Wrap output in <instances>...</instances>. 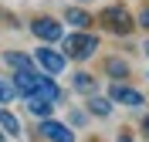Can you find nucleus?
<instances>
[{
  "mask_svg": "<svg viewBox=\"0 0 149 142\" xmlns=\"http://www.w3.org/2000/svg\"><path fill=\"white\" fill-rule=\"evenodd\" d=\"M109 98H112V105H125V108H139V105L146 102V95H142L139 88L125 85V81H112L109 85Z\"/></svg>",
  "mask_w": 149,
  "mask_h": 142,
  "instance_id": "nucleus-6",
  "label": "nucleus"
},
{
  "mask_svg": "<svg viewBox=\"0 0 149 142\" xmlns=\"http://www.w3.org/2000/svg\"><path fill=\"white\" fill-rule=\"evenodd\" d=\"M10 85H14L17 98H41V102H51V105H58L65 98V88L58 85V78L44 75V71H37V68L34 71H14Z\"/></svg>",
  "mask_w": 149,
  "mask_h": 142,
  "instance_id": "nucleus-1",
  "label": "nucleus"
},
{
  "mask_svg": "<svg viewBox=\"0 0 149 142\" xmlns=\"http://www.w3.org/2000/svg\"><path fill=\"white\" fill-rule=\"evenodd\" d=\"M17 98V91H14V85H10L7 78H0V105H10Z\"/></svg>",
  "mask_w": 149,
  "mask_h": 142,
  "instance_id": "nucleus-15",
  "label": "nucleus"
},
{
  "mask_svg": "<svg viewBox=\"0 0 149 142\" xmlns=\"http://www.w3.org/2000/svg\"><path fill=\"white\" fill-rule=\"evenodd\" d=\"M115 142H132V135H125V132H122V135H119Z\"/></svg>",
  "mask_w": 149,
  "mask_h": 142,
  "instance_id": "nucleus-20",
  "label": "nucleus"
},
{
  "mask_svg": "<svg viewBox=\"0 0 149 142\" xmlns=\"http://www.w3.org/2000/svg\"><path fill=\"white\" fill-rule=\"evenodd\" d=\"M65 20L71 24L74 30H88V27L95 24V14H88L81 3H74V7H68V10H65Z\"/></svg>",
  "mask_w": 149,
  "mask_h": 142,
  "instance_id": "nucleus-10",
  "label": "nucleus"
},
{
  "mask_svg": "<svg viewBox=\"0 0 149 142\" xmlns=\"http://www.w3.org/2000/svg\"><path fill=\"white\" fill-rule=\"evenodd\" d=\"M142 54H146V57H149V37H146V41H142Z\"/></svg>",
  "mask_w": 149,
  "mask_h": 142,
  "instance_id": "nucleus-19",
  "label": "nucleus"
},
{
  "mask_svg": "<svg viewBox=\"0 0 149 142\" xmlns=\"http://www.w3.org/2000/svg\"><path fill=\"white\" fill-rule=\"evenodd\" d=\"M78 3H92V0H78Z\"/></svg>",
  "mask_w": 149,
  "mask_h": 142,
  "instance_id": "nucleus-22",
  "label": "nucleus"
},
{
  "mask_svg": "<svg viewBox=\"0 0 149 142\" xmlns=\"http://www.w3.org/2000/svg\"><path fill=\"white\" fill-rule=\"evenodd\" d=\"M85 112L88 115H95V118H109L112 115V98L109 95H98V91H92V95H85Z\"/></svg>",
  "mask_w": 149,
  "mask_h": 142,
  "instance_id": "nucleus-8",
  "label": "nucleus"
},
{
  "mask_svg": "<svg viewBox=\"0 0 149 142\" xmlns=\"http://www.w3.org/2000/svg\"><path fill=\"white\" fill-rule=\"evenodd\" d=\"M98 24H102L109 34H115V37H129L132 30H136V17L129 14L125 3H112V7H105L102 14H98Z\"/></svg>",
  "mask_w": 149,
  "mask_h": 142,
  "instance_id": "nucleus-3",
  "label": "nucleus"
},
{
  "mask_svg": "<svg viewBox=\"0 0 149 142\" xmlns=\"http://www.w3.org/2000/svg\"><path fill=\"white\" fill-rule=\"evenodd\" d=\"M142 132L149 135V115H146V118H142Z\"/></svg>",
  "mask_w": 149,
  "mask_h": 142,
  "instance_id": "nucleus-18",
  "label": "nucleus"
},
{
  "mask_svg": "<svg viewBox=\"0 0 149 142\" xmlns=\"http://www.w3.org/2000/svg\"><path fill=\"white\" fill-rule=\"evenodd\" d=\"M68 122L71 125H85V112L81 108H71V112H68Z\"/></svg>",
  "mask_w": 149,
  "mask_h": 142,
  "instance_id": "nucleus-16",
  "label": "nucleus"
},
{
  "mask_svg": "<svg viewBox=\"0 0 149 142\" xmlns=\"http://www.w3.org/2000/svg\"><path fill=\"white\" fill-rule=\"evenodd\" d=\"M3 64L10 68V71H34V57L24 54V51H3Z\"/></svg>",
  "mask_w": 149,
  "mask_h": 142,
  "instance_id": "nucleus-11",
  "label": "nucleus"
},
{
  "mask_svg": "<svg viewBox=\"0 0 149 142\" xmlns=\"http://www.w3.org/2000/svg\"><path fill=\"white\" fill-rule=\"evenodd\" d=\"M24 105H27V112L34 115V118H47L51 108H54L51 102H41V98H24Z\"/></svg>",
  "mask_w": 149,
  "mask_h": 142,
  "instance_id": "nucleus-14",
  "label": "nucleus"
},
{
  "mask_svg": "<svg viewBox=\"0 0 149 142\" xmlns=\"http://www.w3.org/2000/svg\"><path fill=\"white\" fill-rule=\"evenodd\" d=\"M136 24H139V27H146V30H149V7H142L139 14H136Z\"/></svg>",
  "mask_w": 149,
  "mask_h": 142,
  "instance_id": "nucleus-17",
  "label": "nucleus"
},
{
  "mask_svg": "<svg viewBox=\"0 0 149 142\" xmlns=\"http://www.w3.org/2000/svg\"><path fill=\"white\" fill-rule=\"evenodd\" d=\"M37 132L44 135L47 142H74V129L68 122H58V118H41V125H37Z\"/></svg>",
  "mask_w": 149,
  "mask_h": 142,
  "instance_id": "nucleus-7",
  "label": "nucleus"
},
{
  "mask_svg": "<svg viewBox=\"0 0 149 142\" xmlns=\"http://www.w3.org/2000/svg\"><path fill=\"white\" fill-rule=\"evenodd\" d=\"M0 129H3L7 135H14V139L20 135V118H17L14 112H10L7 105H0Z\"/></svg>",
  "mask_w": 149,
  "mask_h": 142,
  "instance_id": "nucleus-13",
  "label": "nucleus"
},
{
  "mask_svg": "<svg viewBox=\"0 0 149 142\" xmlns=\"http://www.w3.org/2000/svg\"><path fill=\"white\" fill-rule=\"evenodd\" d=\"M98 34H92V30H71V34H65L61 37V54L68 57V61H88V57L98 54Z\"/></svg>",
  "mask_w": 149,
  "mask_h": 142,
  "instance_id": "nucleus-2",
  "label": "nucleus"
},
{
  "mask_svg": "<svg viewBox=\"0 0 149 142\" xmlns=\"http://www.w3.org/2000/svg\"><path fill=\"white\" fill-rule=\"evenodd\" d=\"M31 57H34L37 71H44V75H51V78H58V75H65V71H68V57L61 54L54 44H41Z\"/></svg>",
  "mask_w": 149,
  "mask_h": 142,
  "instance_id": "nucleus-5",
  "label": "nucleus"
},
{
  "mask_svg": "<svg viewBox=\"0 0 149 142\" xmlns=\"http://www.w3.org/2000/svg\"><path fill=\"white\" fill-rule=\"evenodd\" d=\"M3 139H7V132H3V129H0V142H3Z\"/></svg>",
  "mask_w": 149,
  "mask_h": 142,
  "instance_id": "nucleus-21",
  "label": "nucleus"
},
{
  "mask_svg": "<svg viewBox=\"0 0 149 142\" xmlns=\"http://www.w3.org/2000/svg\"><path fill=\"white\" fill-rule=\"evenodd\" d=\"M146 75H149V71H146Z\"/></svg>",
  "mask_w": 149,
  "mask_h": 142,
  "instance_id": "nucleus-23",
  "label": "nucleus"
},
{
  "mask_svg": "<svg viewBox=\"0 0 149 142\" xmlns=\"http://www.w3.org/2000/svg\"><path fill=\"white\" fill-rule=\"evenodd\" d=\"M31 34H34L41 44H61V37H65V24H61V17H47V14H37V17H31Z\"/></svg>",
  "mask_w": 149,
  "mask_h": 142,
  "instance_id": "nucleus-4",
  "label": "nucleus"
},
{
  "mask_svg": "<svg viewBox=\"0 0 149 142\" xmlns=\"http://www.w3.org/2000/svg\"><path fill=\"white\" fill-rule=\"evenodd\" d=\"M102 71L112 78V81H125V78L132 75V68H129V61L125 57H119V54H112V57H105V64H102Z\"/></svg>",
  "mask_w": 149,
  "mask_h": 142,
  "instance_id": "nucleus-9",
  "label": "nucleus"
},
{
  "mask_svg": "<svg viewBox=\"0 0 149 142\" xmlns=\"http://www.w3.org/2000/svg\"><path fill=\"white\" fill-rule=\"evenodd\" d=\"M71 88L78 95H92V91H98V78L88 75V71H74L71 75Z\"/></svg>",
  "mask_w": 149,
  "mask_h": 142,
  "instance_id": "nucleus-12",
  "label": "nucleus"
}]
</instances>
